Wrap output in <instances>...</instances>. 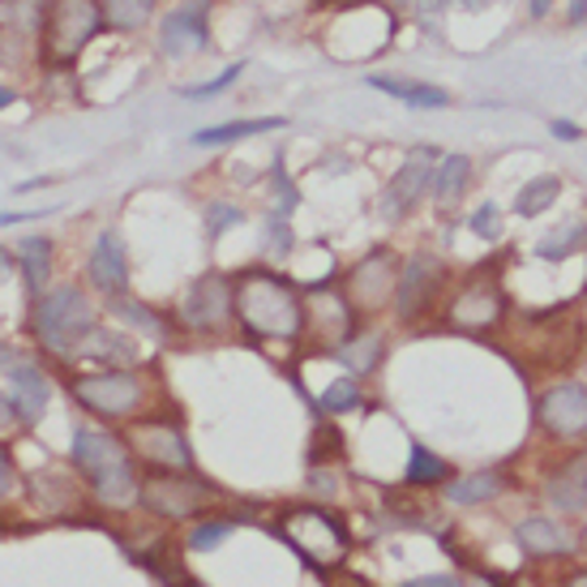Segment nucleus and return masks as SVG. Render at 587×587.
I'll return each instance as SVG.
<instances>
[{
  "label": "nucleus",
  "instance_id": "1",
  "mask_svg": "<svg viewBox=\"0 0 587 587\" xmlns=\"http://www.w3.org/2000/svg\"><path fill=\"white\" fill-rule=\"evenodd\" d=\"M104 31L99 0H44L35 9V64H44V73H73Z\"/></svg>",
  "mask_w": 587,
  "mask_h": 587
},
{
  "label": "nucleus",
  "instance_id": "2",
  "mask_svg": "<svg viewBox=\"0 0 587 587\" xmlns=\"http://www.w3.org/2000/svg\"><path fill=\"white\" fill-rule=\"evenodd\" d=\"M236 318L249 339H296L304 331V304L275 271H244L236 279Z\"/></svg>",
  "mask_w": 587,
  "mask_h": 587
},
{
  "label": "nucleus",
  "instance_id": "3",
  "mask_svg": "<svg viewBox=\"0 0 587 587\" xmlns=\"http://www.w3.org/2000/svg\"><path fill=\"white\" fill-rule=\"evenodd\" d=\"M31 335L48 356L73 360L95 335V300L82 284H57L31 300Z\"/></svg>",
  "mask_w": 587,
  "mask_h": 587
},
{
  "label": "nucleus",
  "instance_id": "4",
  "mask_svg": "<svg viewBox=\"0 0 587 587\" xmlns=\"http://www.w3.org/2000/svg\"><path fill=\"white\" fill-rule=\"evenodd\" d=\"M69 459H73V468L91 480V489L108 506H133L142 498V480L133 471V459H129V451L120 446V438H112V433L77 424L73 442H69Z\"/></svg>",
  "mask_w": 587,
  "mask_h": 587
},
{
  "label": "nucleus",
  "instance_id": "5",
  "mask_svg": "<svg viewBox=\"0 0 587 587\" xmlns=\"http://www.w3.org/2000/svg\"><path fill=\"white\" fill-rule=\"evenodd\" d=\"M69 395H73L77 408L91 411V416L124 420L142 404V378L133 369H95V373L69 378Z\"/></svg>",
  "mask_w": 587,
  "mask_h": 587
},
{
  "label": "nucleus",
  "instance_id": "6",
  "mask_svg": "<svg viewBox=\"0 0 587 587\" xmlns=\"http://www.w3.org/2000/svg\"><path fill=\"white\" fill-rule=\"evenodd\" d=\"M211 4L215 0H177L172 9H164L159 26H155L159 57L189 60L211 48Z\"/></svg>",
  "mask_w": 587,
  "mask_h": 587
},
{
  "label": "nucleus",
  "instance_id": "7",
  "mask_svg": "<svg viewBox=\"0 0 587 587\" xmlns=\"http://www.w3.org/2000/svg\"><path fill=\"white\" fill-rule=\"evenodd\" d=\"M279 536L318 566H331L348 549V531L331 511H288L279 519Z\"/></svg>",
  "mask_w": 587,
  "mask_h": 587
},
{
  "label": "nucleus",
  "instance_id": "8",
  "mask_svg": "<svg viewBox=\"0 0 587 587\" xmlns=\"http://www.w3.org/2000/svg\"><path fill=\"white\" fill-rule=\"evenodd\" d=\"M438 151H429V146H420V151H411L408 159L399 164V172H391L386 180V189H382V202H378V211H382V219H391V224H399V219H408L411 211L420 206V197L433 189V172H438Z\"/></svg>",
  "mask_w": 587,
  "mask_h": 587
},
{
  "label": "nucleus",
  "instance_id": "9",
  "mask_svg": "<svg viewBox=\"0 0 587 587\" xmlns=\"http://www.w3.org/2000/svg\"><path fill=\"white\" fill-rule=\"evenodd\" d=\"M232 318H236V284L228 275H219V271L202 275V279L184 292V300H180V322H184L189 331H197V335L224 331Z\"/></svg>",
  "mask_w": 587,
  "mask_h": 587
},
{
  "label": "nucleus",
  "instance_id": "10",
  "mask_svg": "<svg viewBox=\"0 0 587 587\" xmlns=\"http://www.w3.org/2000/svg\"><path fill=\"white\" fill-rule=\"evenodd\" d=\"M211 498H215L211 484H202V480H193V476H177V471H172V476H155V480L142 484V502H146L155 515H164V519H184V515L202 511Z\"/></svg>",
  "mask_w": 587,
  "mask_h": 587
},
{
  "label": "nucleus",
  "instance_id": "11",
  "mask_svg": "<svg viewBox=\"0 0 587 587\" xmlns=\"http://www.w3.org/2000/svg\"><path fill=\"white\" fill-rule=\"evenodd\" d=\"M133 451L146 464H155V468L164 471L193 468V451H189L184 433H180L177 424H168V420H142V424H133Z\"/></svg>",
  "mask_w": 587,
  "mask_h": 587
},
{
  "label": "nucleus",
  "instance_id": "12",
  "mask_svg": "<svg viewBox=\"0 0 587 587\" xmlns=\"http://www.w3.org/2000/svg\"><path fill=\"white\" fill-rule=\"evenodd\" d=\"M4 378H9V399L17 411V424H39L48 411V399H52L48 369L39 360H17L13 369H4Z\"/></svg>",
  "mask_w": 587,
  "mask_h": 587
},
{
  "label": "nucleus",
  "instance_id": "13",
  "mask_svg": "<svg viewBox=\"0 0 587 587\" xmlns=\"http://www.w3.org/2000/svg\"><path fill=\"white\" fill-rule=\"evenodd\" d=\"M86 284L95 292H104L108 300L112 296H124L129 288V253H124V240L120 232H99L91 253H86Z\"/></svg>",
  "mask_w": 587,
  "mask_h": 587
},
{
  "label": "nucleus",
  "instance_id": "14",
  "mask_svg": "<svg viewBox=\"0 0 587 587\" xmlns=\"http://www.w3.org/2000/svg\"><path fill=\"white\" fill-rule=\"evenodd\" d=\"M442 279H446V266H442L438 257H429V253H416L408 266H404L399 284H395L399 318H416V313H424V309L433 304V292L442 288Z\"/></svg>",
  "mask_w": 587,
  "mask_h": 587
},
{
  "label": "nucleus",
  "instance_id": "15",
  "mask_svg": "<svg viewBox=\"0 0 587 587\" xmlns=\"http://www.w3.org/2000/svg\"><path fill=\"white\" fill-rule=\"evenodd\" d=\"M540 424L553 433V438H579L587 433V391L584 386H553L540 395Z\"/></svg>",
  "mask_w": 587,
  "mask_h": 587
},
{
  "label": "nucleus",
  "instance_id": "16",
  "mask_svg": "<svg viewBox=\"0 0 587 587\" xmlns=\"http://www.w3.org/2000/svg\"><path fill=\"white\" fill-rule=\"evenodd\" d=\"M502 309H506V300L493 279H471L468 288L451 300V322L459 331H489V326H498Z\"/></svg>",
  "mask_w": 587,
  "mask_h": 587
},
{
  "label": "nucleus",
  "instance_id": "17",
  "mask_svg": "<svg viewBox=\"0 0 587 587\" xmlns=\"http://www.w3.org/2000/svg\"><path fill=\"white\" fill-rule=\"evenodd\" d=\"M364 86H369V91H382V95H391V99H399L404 108H420V112L451 108V91H446V86L399 77V73H364Z\"/></svg>",
  "mask_w": 587,
  "mask_h": 587
},
{
  "label": "nucleus",
  "instance_id": "18",
  "mask_svg": "<svg viewBox=\"0 0 587 587\" xmlns=\"http://www.w3.org/2000/svg\"><path fill=\"white\" fill-rule=\"evenodd\" d=\"M395 284H399L395 279V262L386 253H373V257H364L352 275H348V300H352L356 309H378Z\"/></svg>",
  "mask_w": 587,
  "mask_h": 587
},
{
  "label": "nucleus",
  "instance_id": "19",
  "mask_svg": "<svg viewBox=\"0 0 587 587\" xmlns=\"http://www.w3.org/2000/svg\"><path fill=\"white\" fill-rule=\"evenodd\" d=\"M13 262H17V271H22V284H26V296H31V300L39 292H48L52 266H57V244H52V236H22L17 249H13Z\"/></svg>",
  "mask_w": 587,
  "mask_h": 587
},
{
  "label": "nucleus",
  "instance_id": "20",
  "mask_svg": "<svg viewBox=\"0 0 587 587\" xmlns=\"http://www.w3.org/2000/svg\"><path fill=\"white\" fill-rule=\"evenodd\" d=\"M288 129L284 117H249V120H224V124H206L197 129L189 142L197 151H215V146H232V142H244V137H257V133H279Z\"/></svg>",
  "mask_w": 587,
  "mask_h": 587
},
{
  "label": "nucleus",
  "instance_id": "21",
  "mask_svg": "<svg viewBox=\"0 0 587 587\" xmlns=\"http://www.w3.org/2000/svg\"><path fill=\"white\" fill-rule=\"evenodd\" d=\"M468 184H471V159L468 155H442L429 193H433L438 211H451V206H459V197L468 193Z\"/></svg>",
  "mask_w": 587,
  "mask_h": 587
},
{
  "label": "nucleus",
  "instance_id": "22",
  "mask_svg": "<svg viewBox=\"0 0 587 587\" xmlns=\"http://www.w3.org/2000/svg\"><path fill=\"white\" fill-rule=\"evenodd\" d=\"M549 502H553L558 511H584L587 506V451L575 455L566 468L553 471V480H549Z\"/></svg>",
  "mask_w": 587,
  "mask_h": 587
},
{
  "label": "nucleus",
  "instance_id": "23",
  "mask_svg": "<svg viewBox=\"0 0 587 587\" xmlns=\"http://www.w3.org/2000/svg\"><path fill=\"white\" fill-rule=\"evenodd\" d=\"M99 9H104V22L112 35H137L155 22L159 0H99Z\"/></svg>",
  "mask_w": 587,
  "mask_h": 587
},
{
  "label": "nucleus",
  "instance_id": "24",
  "mask_svg": "<svg viewBox=\"0 0 587 587\" xmlns=\"http://www.w3.org/2000/svg\"><path fill=\"white\" fill-rule=\"evenodd\" d=\"M558 193H562V180L558 177H531L528 184L515 193V215H519V219L544 215V211L558 202Z\"/></svg>",
  "mask_w": 587,
  "mask_h": 587
},
{
  "label": "nucleus",
  "instance_id": "25",
  "mask_svg": "<svg viewBox=\"0 0 587 587\" xmlns=\"http://www.w3.org/2000/svg\"><path fill=\"white\" fill-rule=\"evenodd\" d=\"M502 489H506V480H502L498 471H476V476L455 480L446 493H451L455 506H471V502H489V498H498Z\"/></svg>",
  "mask_w": 587,
  "mask_h": 587
},
{
  "label": "nucleus",
  "instance_id": "26",
  "mask_svg": "<svg viewBox=\"0 0 587 587\" xmlns=\"http://www.w3.org/2000/svg\"><path fill=\"white\" fill-rule=\"evenodd\" d=\"M587 240V224L584 219H571V224H562L553 236H544L540 244H536V253L544 257V262H562V257H571V253H579Z\"/></svg>",
  "mask_w": 587,
  "mask_h": 587
},
{
  "label": "nucleus",
  "instance_id": "27",
  "mask_svg": "<svg viewBox=\"0 0 587 587\" xmlns=\"http://www.w3.org/2000/svg\"><path fill=\"white\" fill-rule=\"evenodd\" d=\"M519 540L531 553H566V531L553 519H524L519 524Z\"/></svg>",
  "mask_w": 587,
  "mask_h": 587
},
{
  "label": "nucleus",
  "instance_id": "28",
  "mask_svg": "<svg viewBox=\"0 0 587 587\" xmlns=\"http://www.w3.org/2000/svg\"><path fill=\"white\" fill-rule=\"evenodd\" d=\"M318 408L326 411V416H344V411L360 408V386H356V378H335L326 391H322V399H318Z\"/></svg>",
  "mask_w": 587,
  "mask_h": 587
},
{
  "label": "nucleus",
  "instance_id": "29",
  "mask_svg": "<svg viewBox=\"0 0 587 587\" xmlns=\"http://www.w3.org/2000/svg\"><path fill=\"white\" fill-rule=\"evenodd\" d=\"M408 480L411 484H438V480H446V464H442L429 446H411Z\"/></svg>",
  "mask_w": 587,
  "mask_h": 587
},
{
  "label": "nucleus",
  "instance_id": "30",
  "mask_svg": "<svg viewBox=\"0 0 587 587\" xmlns=\"http://www.w3.org/2000/svg\"><path fill=\"white\" fill-rule=\"evenodd\" d=\"M240 73H244V64H228L219 77H206V82H189V86H180L177 95L180 99H215V95H224L228 86L240 82Z\"/></svg>",
  "mask_w": 587,
  "mask_h": 587
},
{
  "label": "nucleus",
  "instance_id": "31",
  "mask_svg": "<svg viewBox=\"0 0 587 587\" xmlns=\"http://www.w3.org/2000/svg\"><path fill=\"white\" fill-rule=\"evenodd\" d=\"M112 309H117V318H129V322H137L146 335H155V339H164V322L146 309V304H133V300H124V296H112Z\"/></svg>",
  "mask_w": 587,
  "mask_h": 587
},
{
  "label": "nucleus",
  "instance_id": "32",
  "mask_svg": "<svg viewBox=\"0 0 587 587\" xmlns=\"http://www.w3.org/2000/svg\"><path fill=\"white\" fill-rule=\"evenodd\" d=\"M236 224H244V211H240V206H232V202H211V206H206V236H211V240H219V236L228 232V228H236Z\"/></svg>",
  "mask_w": 587,
  "mask_h": 587
},
{
  "label": "nucleus",
  "instance_id": "33",
  "mask_svg": "<svg viewBox=\"0 0 587 587\" xmlns=\"http://www.w3.org/2000/svg\"><path fill=\"white\" fill-rule=\"evenodd\" d=\"M344 344H348V348H339V360L348 364V373H352V378L356 373H364V369L378 360V339H352V335H348Z\"/></svg>",
  "mask_w": 587,
  "mask_h": 587
},
{
  "label": "nucleus",
  "instance_id": "34",
  "mask_svg": "<svg viewBox=\"0 0 587 587\" xmlns=\"http://www.w3.org/2000/svg\"><path fill=\"white\" fill-rule=\"evenodd\" d=\"M228 536H232V524H228V519H215V524H197V528L189 531V549H193V553H206V549H219Z\"/></svg>",
  "mask_w": 587,
  "mask_h": 587
},
{
  "label": "nucleus",
  "instance_id": "35",
  "mask_svg": "<svg viewBox=\"0 0 587 587\" xmlns=\"http://www.w3.org/2000/svg\"><path fill=\"white\" fill-rule=\"evenodd\" d=\"M292 244H296V240H292V228H288V219L271 215V224H266V253L284 262V257L292 253Z\"/></svg>",
  "mask_w": 587,
  "mask_h": 587
},
{
  "label": "nucleus",
  "instance_id": "36",
  "mask_svg": "<svg viewBox=\"0 0 587 587\" xmlns=\"http://www.w3.org/2000/svg\"><path fill=\"white\" fill-rule=\"evenodd\" d=\"M471 232L480 236V240H498L502 236V211L493 206V202H484V206H476V215H471Z\"/></svg>",
  "mask_w": 587,
  "mask_h": 587
},
{
  "label": "nucleus",
  "instance_id": "37",
  "mask_svg": "<svg viewBox=\"0 0 587 587\" xmlns=\"http://www.w3.org/2000/svg\"><path fill=\"white\" fill-rule=\"evenodd\" d=\"M13 493V459H9V451L0 446V502Z\"/></svg>",
  "mask_w": 587,
  "mask_h": 587
},
{
  "label": "nucleus",
  "instance_id": "38",
  "mask_svg": "<svg viewBox=\"0 0 587 587\" xmlns=\"http://www.w3.org/2000/svg\"><path fill=\"white\" fill-rule=\"evenodd\" d=\"M52 206H39V211H4L0 215V228H13V224H26V219H39V215H48Z\"/></svg>",
  "mask_w": 587,
  "mask_h": 587
},
{
  "label": "nucleus",
  "instance_id": "39",
  "mask_svg": "<svg viewBox=\"0 0 587 587\" xmlns=\"http://www.w3.org/2000/svg\"><path fill=\"white\" fill-rule=\"evenodd\" d=\"M549 129H553V137H562V142H579V137H584V129L571 124V120H549Z\"/></svg>",
  "mask_w": 587,
  "mask_h": 587
},
{
  "label": "nucleus",
  "instance_id": "40",
  "mask_svg": "<svg viewBox=\"0 0 587 587\" xmlns=\"http://www.w3.org/2000/svg\"><path fill=\"white\" fill-rule=\"evenodd\" d=\"M442 9H451V0H416V17H424L429 26H433V17H438Z\"/></svg>",
  "mask_w": 587,
  "mask_h": 587
},
{
  "label": "nucleus",
  "instance_id": "41",
  "mask_svg": "<svg viewBox=\"0 0 587 587\" xmlns=\"http://www.w3.org/2000/svg\"><path fill=\"white\" fill-rule=\"evenodd\" d=\"M404 587H464V579H455V575H424V579H411Z\"/></svg>",
  "mask_w": 587,
  "mask_h": 587
},
{
  "label": "nucleus",
  "instance_id": "42",
  "mask_svg": "<svg viewBox=\"0 0 587 587\" xmlns=\"http://www.w3.org/2000/svg\"><path fill=\"white\" fill-rule=\"evenodd\" d=\"M9 424H17V411H13V399L0 391V429H9Z\"/></svg>",
  "mask_w": 587,
  "mask_h": 587
},
{
  "label": "nucleus",
  "instance_id": "43",
  "mask_svg": "<svg viewBox=\"0 0 587 587\" xmlns=\"http://www.w3.org/2000/svg\"><path fill=\"white\" fill-rule=\"evenodd\" d=\"M13 266H17V262H13V253H9L4 244H0V288H4V279L13 275Z\"/></svg>",
  "mask_w": 587,
  "mask_h": 587
},
{
  "label": "nucleus",
  "instance_id": "44",
  "mask_svg": "<svg viewBox=\"0 0 587 587\" xmlns=\"http://www.w3.org/2000/svg\"><path fill=\"white\" fill-rule=\"evenodd\" d=\"M17 360H26V356L17 352V348H9V344H0V369H13Z\"/></svg>",
  "mask_w": 587,
  "mask_h": 587
},
{
  "label": "nucleus",
  "instance_id": "45",
  "mask_svg": "<svg viewBox=\"0 0 587 587\" xmlns=\"http://www.w3.org/2000/svg\"><path fill=\"white\" fill-rule=\"evenodd\" d=\"M17 99H22V91H17V86H0V112H4V108H13Z\"/></svg>",
  "mask_w": 587,
  "mask_h": 587
},
{
  "label": "nucleus",
  "instance_id": "46",
  "mask_svg": "<svg viewBox=\"0 0 587 587\" xmlns=\"http://www.w3.org/2000/svg\"><path fill=\"white\" fill-rule=\"evenodd\" d=\"M549 9H553V0H528L531 17H549Z\"/></svg>",
  "mask_w": 587,
  "mask_h": 587
},
{
  "label": "nucleus",
  "instance_id": "47",
  "mask_svg": "<svg viewBox=\"0 0 587 587\" xmlns=\"http://www.w3.org/2000/svg\"><path fill=\"white\" fill-rule=\"evenodd\" d=\"M455 9H464V13H480L484 4H493V0H451Z\"/></svg>",
  "mask_w": 587,
  "mask_h": 587
},
{
  "label": "nucleus",
  "instance_id": "48",
  "mask_svg": "<svg viewBox=\"0 0 587 587\" xmlns=\"http://www.w3.org/2000/svg\"><path fill=\"white\" fill-rule=\"evenodd\" d=\"M464 587H498L493 579H464Z\"/></svg>",
  "mask_w": 587,
  "mask_h": 587
},
{
  "label": "nucleus",
  "instance_id": "49",
  "mask_svg": "<svg viewBox=\"0 0 587 587\" xmlns=\"http://www.w3.org/2000/svg\"><path fill=\"white\" fill-rule=\"evenodd\" d=\"M566 587H587V575H575V579H571Z\"/></svg>",
  "mask_w": 587,
  "mask_h": 587
}]
</instances>
